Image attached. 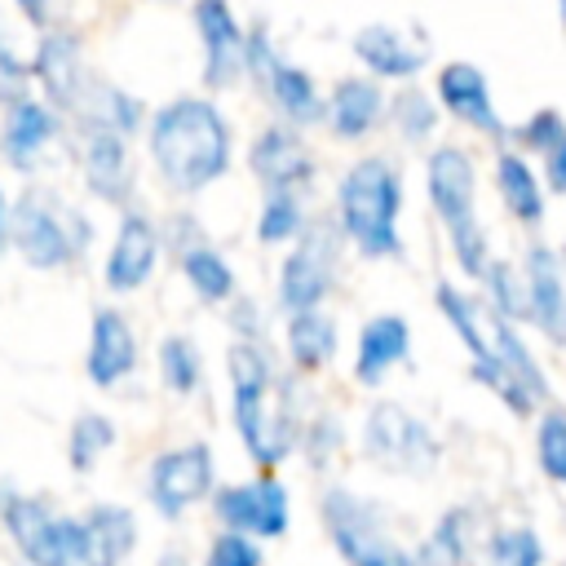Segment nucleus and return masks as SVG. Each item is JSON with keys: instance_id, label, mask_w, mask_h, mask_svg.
<instances>
[{"instance_id": "1a4fd4ad", "label": "nucleus", "mask_w": 566, "mask_h": 566, "mask_svg": "<svg viewBox=\"0 0 566 566\" xmlns=\"http://www.w3.org/2000/svg\"><path fill=\"white\" fill-rule=\"evenodd\" d=\"M248 84H256V93L270 102L274 119L292 124V128H314L327 119V93L301 62L283 57V49L274 44V35L265 27H256L248 35Z\"/></svg>"}, {"instance_id": "6e6552de", "label": "nucleus", "mask_w": 566, "mask_h": 566, "mask_svg": "<svg viewBox=\"0 0 566 566\" xmlns=\"http://www.w3.org/2000/svg\"><path fill=\"white\" fill-rule=\"evenodd\" d=\"M358 442L376 469L398 473V478H429L442 460V442H438L433 424L394 398H376L367 407Z\"/></svg>"}, {"instance_id": "f3484780", "label": "nucleus", "mask_w": 566, "mask_h": 566, "mask_svg": "<svg viewBox=\"0 0 566 566\" xmlns=\"http://www.w3.org/2000/svg\"><path fill=\"white\" fill-rule=\"evenodd\" d=\"M190 22L199 35V80L208 93L234 88L248 80V27L230 0H195Z\"/></svg>"}, {"instance_id": "58836bf2", "label": "nucleus", "mask_w": 566, "mask_h": 566, "mask_svg": "<svg viewBox=\"0 0 566 566\" xmlns=\"http://www.w3.org/2000/svg\"><path fill=\"white\" fill-rule=\"evenodd\" d=\"M535 464L553 486H566V402H548L535 416Z\"/></svg>"}, {"instance_id": "37998d69", "label": "nucleus", "mask_w": 566, "mask_h": 566, "mask_svg": "<svg viewBox=\"0 0 566 566\" xmlns=\"http://www.w3.org/2000/svg\"><path fill=\"white\" fill-rule=\"evenodd\" d=\"M226 310H230V318H226V323H230L234 340H265V310H261V301H256V296H243V292H239Z\"/></svg>"}, {"instance_id": "39448f33", "label": "nucleus", "mask_w": 566, "mask_h": 566, "mask_svg": "<svg viewBox=\"0 0 566 566\" xmlns=\"http://www.w3.org/2000/svg\"><path fill=\"white\" fill-rule=\"evenodd\" d=\"M97 239V226L84 208L66 203L49 186H27L13 199V226H9V248L31 265V270H66L88 256Z\"/></svg>"}, {"instance_id": "9b49d317", "label": "nucleus", "mask_w": 566, "mask_h": 566, "mask_svg": "<svg viewBox=\"0 0 566 566\" xmlns=\"http://www.w3.org/2000/svg\"><path fill=\"white\" fill-rule=\"evenodd\" d=\"M531 327L522 323H509L500 314H491V345H495V385L486 389L509 416L517 420H535L539 407L553 402V380H548V367L544 358L535 354Z\"/></svg>"}, {"instance_id": "a878e982", "label": "nucleus", "mask_w": 566, "mask_h": 566, "mask_svg": "<svg viewBox=\"0 0 566 566\" xmlns=\"http://www.w3.org/2000/svg\"><path fill=\"white\" fill-rule=\"evenodd\" d=\"M389 93L394 88L380 84L367 71L340 75L327 88V119H323V128L336 142H345V146H358L367 137H376L380 128H389Z\"/></svg>"}, {"instance_id": "e433bc0d", "label": "nucleus", "mask_w": 566, "mask_h": 566, "mask_svg": "<svg viewBox=\"0 0 566 566\" xmlns=\"http://www.w3.org/2000/svg\"><path fill=\"white\" fill-rule=\"evenodd\" d=\"M478 292H482V301H486L491 314L526 327V279H522L517 256H495L491 270L478 283Z\"/></svg>"}, {"instance_id": "8fccbe9b", "label": "nucleus", "mask_w": 566, "mask_h": 566, "mask_svg": "<svg viewBox=\"0 0 566 566\" xmlns=\"http://www.w3.org/2000/svg\"><path fill=\"white\" fill-rule=\"evenodd\" d=\"M553 13H557V27L566 31V0H553Z\"/></svg>"}, {"instance_id": "72a5a7b5", "label": "nucleus", "mask_w": 566, "mask_h": 566, "mask_svg": "<svg viewBox=\"0 0 566 566\" xmlns=\"http://www.w3.org/2000/svg\"><path fill=\"white\" fill-rule=\"evenodd\" d=\"M310 208L301 190H265L256 212V243L261 248H292L310 230Z\"/></svg>"}, {"instance_id": "4468645a", "label": "nucleus", "mask_w": 566, "mask_h": 566, "mask_svg": "<svg viewBox=\"0 0 566 566\" xmlns=\"http://www.w3.org/2000/svg\"><path fill=\"white\" fill-rule=\"evenodd\" d=\"M212 491H217V455L199 438L164 447L146 469V500L164 522L186 517V509L212 500Z\"/></svg>"}, {"instance_id": "2eb2a0df", "label": "nucleus", "mask_w": 566, "mask_h": 566, "mask_svg": "<svg viewBox=\"0 0 566 566\" xmlns=\"http://www.w3.org/2000/svg\"><path fill=\"white\" fill-rule=\"evenodd\" d=\"M164 248L172 252V261H177L186 287H190V296H195L199 305L221 310V305H230V301L239 296V274H234L230 256L208 239V230H203L190 212H177V217L164 226Z\"/></svg>"}, {"instance_id": "0eeeda50", "label": "nucleus", "mask_w": 566, "mask_h": 566, "mask_svg": "<svg viewBox=\"0 0 566 566\" xmlns=\"http://www.w3.org/2000/svg\"><path fill=\"white\" fill-rule=\"evenodd\" d=\"M345 234L336 217H314L310 230L283 252L274 274V305L279 314L296 310H323L340 287V261H345Z\"/></svg>"}, {"instance_id": "3c124183", "label": "nucleus", "mask_w": 566, "mask_h": 566, "mask_svg": "<svg viewBox=\"0 0 566 566\" xmlns=\"http://www.w3.org/2000/svg\"><path fill=\"white\" fill-rule=\"evenodd\" d=\"M557 248H562V256H566V234H562V243H557Z\"/></svg>"}, {"instance_id": "09e8293b", "label": "nucleus", "mask_w": 566, "mask_h": 566, "mask_svg": "<svg viewBox=\"0 0 566 566\" xmlns=\"http://www.w3.org/2000/svg\"><path fill=\"white\" fill-rule=\"evenodd\" d=\"M155 566H190V562H186V557H181V553H164V557H159V562H155Z\"/></svg>"}, {"instance_id": "b1692460", "label": "nucleus", "mask_w": 566, "mask_h": 566, "mask_svg": "<svg viewBox=\"0 0 566 566\" xmlns=\"http://www.w3.org/2000/svg\"><path fill=\"white\" fill-rule=\"evenodd\" d=\"M93 71L84 62V44L75 31L66 27H53V31H40L35 40V53H31V84L44 102H53L66 119L80 111L84 102V88H88Z\"/></svg>"}, {"instance_id": "423d86ee", "label": "nucleus", "mask_w": 566, "mask_h": 566, "mask_svg": "<svg viewBox=\"0 0 566 566\" xmlns=\"http://www.w3.org/2000/svg\"><path fill=\"white\" fill-rule=\"evenodd\" d=\"M318 522L345 566H411V548L394 535L385 504L354 486H327L318 495Z\"/></svg>"}, {"instance_id": "f8f14e48", "label": "nucleus", "mask_w": 566, "mask_h": 566, "mask_svg": "<svg viewBox=\"0 0 566 566\" xmlns=\"http://www.w3.org/2000/svg\"><path fill=\"white\" fill-rule=\"evenodd\" d=\"M429 88H433L442 115H447L451 124H460L469 137H478V142H486V146L509 142V128H513V124L504 119V111H500V102H495V88H491V80H486V71H482L478 62H469V57H447V62H438Z\"/></svg>"}, {"instance_id": "20e7f679", "label": "nucleus", "mask_w": 566, "mask_h": 566, "mask_svg": "<svg viewBox=\"0 0 566 566\" xmlns=\"http://www.w3.org/2000/svg\"><path fill=\"white\" fill-rule=\"evenodd\" d=\"M482 168L464 142H433L424 150V203L447 239L451 265L464 283H482L495 261L486 221H482Z\"/></svg>"}, {"instance_id": "f704fd0d", "label": "nucleus", "mask_w": 566, "mask_h": 566, "mask_svg": "<svg viewBox=\"0 0 566 566\" xmlns=\"http://www.w3.org/2000/svg\"><path fill=\"white\" fill-rule=\"evenodd\" d=\"M544 539L535 526H495L486 539H478L469 566H544Z\"/></svg>"}, {"instance_id": "2f4dec72", "label": "nucleus", "mask_w": 566, "mask_h": 566, "mask_svg": "<svg viewBox=\"0 0 566 566\" xmlns=\"http://www.w3.org/2000/svg\"><path fill=\"white\" fill-rule=\"evenodd\" d=\"M473 509L451 504L429 531L424 539L411 548V566H469L473 562Z\"/></svg>"}, {"instance_id": "de8ad7c7", "label": "nucleus", "mask_w": 566, "mask_h": 566, "mask_svg": "<svg viewBox=\"0 0 566 566\" xmlns=\"http://www.w3.org/2000/svg\"><path fill=\"white\" fill-rule=\"evenodd\" d=\"M0 66H9V71H27V75H31V62H22V57L13 53V44H9V35H4V27H0Z\"/></svg>"}, {"instance_id": "9d476101", "label": "nucleus", "mask_w": 566, "mask_h": 566, "mask_svg": "<svg viewBox=\"0 0 566 566\" xmlns=\"http://www.w3.org/2000/svg\"><path fill=\"white\" fill-rule=\"evenodd\" d=\"M0 522L27 566H84V526L80 517L53 513L44 500L4 491Z\"/></svg>"}, {"instance_id": "cd10ccee", "label": "nucleus", "mask_w": 566, "mask_h": 566, "mask_svg": "<svg viewBox=\"0 0 566 566\" xmlns=\"http://www.w3.org/2000/svg\"><path fill=\"white\" fill-rule=\"evenodd\" d=\"M137 332L128 323L124 310L115 305H97L93 323H88V349H84V376L97 389H115L137 371Z\"/></svg>"}, {"instance_id": "c9c22d12", "label": "nucleus", "mask_w": 566, "mask_h": 566, "mask_svg": "<svg viewBox=\"0 0 566 566\" xmlns=\"http://www.w3.org/2000/svg\"><path fill=\"white\" fill-rule=\"evenodd\" d=\"M155 367H159V380L168 394L177 398H190L199 385H203V354L199 345L186 336V332H168L155 349Z\"/></svg>"}, {"instance_id": "ddd939ff", "label": "nucleus", "mask_w": 566, "mask_h": 566, "mask_svg": "<svg viewBox=\"0 0 566 566\" xmlns=\"http://www.w3.org/2000/svg\"><path fill=\"white\" fill-rule=\"evenodd\" d=\"M75 133V164L84 177V190L97 203L128 208L137 195V168H133V137L102 119H71Z\"/></svg>"}, {"instance_id": "79ce46f5", "label": "nucleus", "mask_w": 566, "mask_h": 566, "mask_svg": "<svg viewBox=\"0 0 566 566\" xmlns=\"http://www.w3.org/2000/svg\"><path fill=\"white\" fill-rule=\"evenodd\" d=\"M203 566H265V553H261V539H252V535L217 531V535L208 539Z\"/></svg>"}, {"instance_id": "4c0bfd02", "label": "nucleus", "mask_w": 566, "mask_h": 566, "mask_svg": "<svg viewBox=\"0 0 566 566\" xmlns=\"http://www.w3.org/2000/svg\"><path fill=\"white\" fill-rule=\"evenodd\" d=\"M115 438H119V429L106 411H80L66 429V464L75 473H93L97 460L115 447Z\"/></svg>"}, {"instance_id": "7c9ffc66", "label": "nucleus", "mask_w": 566, "mask_h": 566, "mask_svg": "<svg viewBox=\"0 0 566 566\" xmlns=\"http://www.w3.org/2000/svg\"><path fill=\"white\" fill-rule=\"evenodd\" d=\"M442 106L433 97V88H424L420 80L416 84H398L389 93V133L407 146V150H429L438 142V128H442Z\"/></svg>"}, {"instance_id": "f03ea898", "label": "nucleus", "mask_w": 566, "mask_h": 566, "mask_svg": "<svg viewBox=\"0 0 566 566\" xmlns=\"http://www.w3.org/2000/svg\"><path fill=\"white\" fill-rule=\"evenodd\" d=\"M146 155L159 181L190 199L217 186L234 164V128L226 111L203 93H177L146 119Z\"/></svg>"}, {"instance_id": "6ab92c4d", "label": "nucleus", "mask_w": 566, "mask_h": 566, "mask_svg": "<svg viewBox=\"0 0 566 566\" xmlns=\"http://www.w3.org/2000/svg\"><path fill=\"white\" fill-rule=\"evenodd\" d=\"M491 195L500 203V212L526 230V234H539L548 226V186H544V172H539V159H531L526 150H517L513 142H500L491 146Z\"/></svg>"}, {"instance_id": "c756f323", "label": "nucleus", "mask_w": 566, "mask_h": 566, "mask_svg": "<svg viewBox=\"0 0 566 566\" xmlns=\"http://www.w3.org/2000/svg\"><path fill=\"white\" fill-rule=\"evenodd\" d=\"M84 566H124L137 548V513L124 504H93L84 517Z\"/></svg>"}, {"instance_id": "7ed1b4c3", "label": "nucleus", "mask_w": 566, "mask_h": 566, "mask_svg": "<svg viewBox=\"0 0 566 566\" xmlns=\"http://www.w3.org/2000/svg\"><path fill=\"white\" fill-rule=\"evenodd\" d=\"M402 212H407V177L402 164L385 150H367L345 164L332 190V217L363 261H402Z\"/></svg>"}, {"instance_id": "393cba45", "label": "nucleus", "mask_w": 566, "mask_h": 566, "mask_svg": "<svg viewBox=\"0 0 566 566\" xmlns=\"http://www.w3.org/2000/svg\"><path fill=\"white\" fill-rule=\"evenodd\" d=\"M62 128H66V115L53 102H44L40 93L27 88L0 115V159L13 172H35L49 159L53 142L62 137Z\"/></svg>"}, {"instance_id": "c85d7f7f", "label": "nucleus", "mask_w": 566, "mask_h": 566, "mask_svg": "<svg viewBox=\"0 0 566 566\" xmlns=\"http://www.w3.org/2000/svg\"><path fill=\"white\" fill-rule=\"evenodd\" d=\"M283 354H287V367L296 376H318L336 363L340 354V323L336 314L323 305V310H296V314H283Z\"/></svg>"}, {"instance_id": "f257e3e1", "label": "nucleus", "mask_w": 566, "mask_h": 566, "mask_svg": "<svg viewBox=\"0 0 566 566\" xmlns=\"http://www.w3.org/2000/svg\"><path fill=\"white\" fill-rule=\"evenodd\" d=\"M230 376V420L256 469H279L292 451H301V385L296 371L283 376L265 340H230L226 354Z\"/></svg>"}, {"instance_id": "a211bd4d", "label": "nucleus", "mask_w": 566, "mask_h": 566, "mask_svg": "<svg viewBox=\"0 0 566 566\" xmlns=\"http://www.w3.org/2000/svg\"><path fill=\"white\" fill-rule=\"evenodd\" d=\"M526 279V327L566 354V256L557 243L531 234L517 252Z\"/></svg>"}, {"instance_id": "a18cd8bd", "label": "nucleus", "mask_w": 566, "mask_h": 566, "mask_svg": "<svg viewBox=\"0 0 566 566\" xmlns=\"http://www.w3.org/2000/svg\"><path fill=\"white\" fill-rule=\"evenodd\" d=\"M13 9L22 13V22L31 31H53V18H57V4L53 0H13Z\"/></svg>"}, {"instance_id": "ea45409f", "label": "nucleus", "mask_w": 566, "mask_h": 566, "mask_svg": "<svg viewBox=\"0 0 566 566\" xmlns=\"http://www.w3.org/2000/svg\"><path fill=\"white\" fill-rule=\"evenodd\" d=\"M509 142L526 150L531 159H544L557 142H566V111L562 106H531L522 119H513Z\"/></svg>"}, {"instance_id": "a19ab883", "label": "nucleus", "mask_w": 566, "mask_h": 566, "mask_svg": "<svg viewBox=\"0 0 566 566\" xmlns=\"http://www.w3.org/2000/svg\"><path fill=\"white\" fill-rule=\"evenodd\" d=\"M340 451H345V420L332 407L310 411L301 429V455L310 460V469H327Z\"/></svg>"}, {"instance_id": "dca6fc26", "label": "nucleus", "mask_w": 566, "mask_h": 566, "mask_svg": "<svg viewBox=\"0 0 566 566\" xmlns=\"http://www.w3.org/2000/svg\"><path fill=\"white\" fill-rule=\"evenodd\" d=\"M212 517L221 531H239L252 539H283L292 526V491L283 478L261 469L248 482H226L212 491Z\"/></svg>"}, {"instance_id": "4be33fe9", "label": "nucleus", "mask_w": 566, "mask_h": 566, "mask_svg": "<svg viewBox=\"0 0 566 566\" xmlns=\"http://www.w3.org/2000/svg\"><path fill=\"white\" fill-rule=\"evenodd\" d=\"M433 310L442 314L447 332L460 340V349L469 358V376L482 389H491L495 385V345H491V310H486L482 292L469 287L464 279H438Z\"/></svg>"}, {"instance_id": "49530a36", "label": "nucleus", "mask_w": 566, "mask_h": 566, "mask_svg": "<svg viewBox=\"0 0 566 566\" xmlns=\"http://www.w3.org/2000/svg\"><path fill=\"white\" fill-rule=\"evenodd\" d=\"M9 226H13V199H9V190L0 186V252L9 248Z\"/></svg>"}, {"instance_id": "412c9836", "label": "nucleus", "mask_w": 566, "mask_h": 566, "mask_svg": "<svg viewBox=\"0 0 566 566\" xmlns=\"http://www.w3.org/2000/svg\"><path fill=\"white\" fill-rule=\"evenodd\" d=\"M349 53L367 75H376L389 88L416 84L424 75L429 57H433L429 40L411 27H398V22H363L349 35Z\"/></svg>"}, {"instance_id": "bb28decb", "label": "nucleus", "mask_w": 566, "mask_h": 566, "mask_svg": "<svg viewBox=\"0 0 566 566\" xmlns=\"http://www.w3.org/2000/svg\"><path fill=\"white\" fill-rule=\"evenodd\" d=\"M411 340H416L411 323L398 310H380V314L363 318V327L354 336V367H349L354 385L380 389L398 367L411 363Z\"/></svg>"}, {"instance_id": "c03bdc74", "label": "nucleus", "mask_w": 566, "mask_h": 566, "mask_svg": "<svg viewBox=\"0 0 566 566\" xmlns=\"http://www.w3.org/2000/svg\"><path fill=\"white\" fill-rule=\"evenodd\" d=\"M539 172H544V186L553 199H566V142H557L544 159H539Z\"/></svg>"}, {"instance_id": "aec40b11", "label": "nucleus", "mask_w": 566, "mask_h": 566, "mask_svg": "<svg viewBox=\"0 0 566 566\" xmlns=\"http://www.w3.org/2000/svg\"><path fill=\"white\" fill-rule=\"evenodd\" d=\"M159 252H164V226L142 203L119 208V226H115V239H111L106 261H102L106 292H115V296L142 292L159 265Z\"/></svg>"}, {"instance_id": "5701e85b", "label": "nucleus", "mask_w": 566, "mask_h": 566, "mask_svg": "<svg viewBox=\"0 0 566 566\" xmlns=\"http://www.w3.org/2000/svg\"><path fill=\"white\" fill-rule=\"evenodd\" d=\"M248 172L261 190H301L310 195L318 177V155L305 142V128H292L283 119L265 124L248 146Z\"/></svg>"}, {"instance_id": "473e14b6", "label": "nucleus", "mask_w": 566, "mask_h": 566, "mask_svg": "<svg viewBox=\"0 0 566 566\" xmlns=\"http://www.w3.org/2000/svg\"><path fill=\"white\" fill-rule=\"evenodd\" d=\"M71 119H102V124H115L119 133L137 137L142 124L150 119V111H146V102H142L137 93H128L124 84H115V80H106V75H93L88 88H84V102H80V111H75ZM71 119H66V124H71Z\"/></svg>"}]
</instances>
